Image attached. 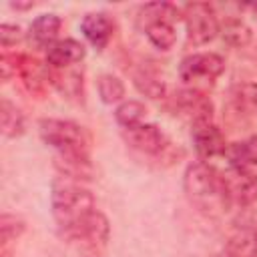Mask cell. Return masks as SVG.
<instances>
[{
	"instance_id": "cell-16",
	"label": "cell",
	"mask_w": 257,
	"mask_h": 257,
	"mask_svg": "<svg viewBox=\"0 0 257 257\" xmlns=\"http://www.w3.org/2000/svg\"><path fill=\"white\" fill-rule=\"evenodd\" d=\"M145 116H147V108L139 100H122L114 108V120L122 128H131V126L145 122Z\"/></svg>"
},
{
	"instance_id": "cell-2",
	"label": "cell",
	"mask_w": 257,
	"mask_h": 257,
	"mask_svg": "<svg viewBox=\"0 0 257 257\" xmlns=\"http://www.w3.org/2000/svg\"><path fill=\"white\" fill-rule=\"evenodd\" d=\"M38 131L42 141L56 151L68 179L82 175V171H90L88 151L92 141L82 124L64 118H42L38 122Z\"/></svg>"
},
{
	"instance_id": "cell-20",
	"label": "cell",
	"mask_w": 257,
	"mask_h": 257,
	"mask_svg": "<svg viewBox=\"0 0 257 257\" xmlns=\"http://www.w3.org/2000/svg\"><path fill=\"white\" fill-rule=\"evenodd\" d=\"M135 84L141 92H145L151 98H161L165 94V82L159 80L157 76L149 74V72H141L135 76Z\"/></svg>"
},
{
	"instance_id": "cell-5",
	"label": "cell",
	"mask_w": 257,
	"mask_h": 257,
	"mask_svg": "<svg viewBox=\"0 0 257 257\" xmlns=\"http://www.w3.org/2000/svg\"><path fill=\"white\" fill-rule=\"evenodd\" d=\"M183 20L187 30V42L193 46H203L219 36L221 22L217 12L207 2H191L183 6Z\"/></svg>"
},
{
	"instance_id": "cell-17",
	"label": "cell",
	"mask_w": 257,
	"mask_h": 257,
	"mask_svg": "<svg viewBox=\"0 0 257 257\" xmlns=\"http://www.w3.org/2000/svg\"><path fill=\"white\" fill-rule=\"evenodd\" d=\"M96 88L98 94L102 98V102L112 104V102H120L124 96V84L120 78L112 76V74H100L96 78Z\"/></svg>"
},
{
	"instance_id": "cell-18",
	"label": "cell",
	"mask_w": 257,
	"mask_h": 257,
	"mask_svg": "<svg viewBox=\"0 0 257 257\" xmlns=\"http://www.w3.org/2000/svg\"><path fill=\"white\" fill-rule=\"evenodd\" d=\"M225 42H229L231 46H245L251 38V30L245 26L243 20H237V18H229L225 20V24H221V32Z\"/></svg>"
},
{
	"instance_id": "cell-1",
	"label": "cell",
	"mask_w": 257,
	"mask_h": 257,
	"mask_svg": "<svg viewBox=\"0 0 257 257\" xmlns=\"http://www.w3.org/2000/svg\"><path fill=\"white\" fill-rule=\"evenodd\" d=\"M52 217L60 229V233L78 241L84 247L100 249L108 241V219L96 209L94 197L88 189L70 181L68 177L56 179L52 183L50 193Z\"/></svg>"
},
{
	"instance_id": "cell-22",
	"label": "cell",
	"mask_w": 257,
	"mask_h": 257,
	"mask_svg": "<svg viewBox=\"0 0 257 257\" xmlns=\"http://www.w3.org/2000/svg\"><path fill=\"white\" fill-rule=\"evenodd\" d=\"M22 38V30L16 24H2L0 26V42L2 46H12Z\"/></svg>"
},
{
	"instance_id": "cell-3",
	"label": "cell",
	"mask_w": 257,
	"mask_h": 257,
	"mask_svg": "<svg viewBox=\"0 0 257 257\" xmlns=\"http://www.w3.org/2000/svg\"><path fill=\"white\" fill-rule=\"evenodd\" d=\"M183 189L187 199L207 215H219L231 207L221 173L205 161L187 167Z\"/></svg>"
},
{
	"instance_id": "cell-9",
	"label": "cell",
	"mask_w": 257,
	"mask_h": 257,
	"mask_svg": "<svg viewBox=\"0 0 257 257\" xmlns=\"http://www.w3.org/2000/svg\"><path fill=\"white\" fill-rule=\"evenodd\" d=\"M191 139H193V147L197 151V155L203 161H209L213 157L225 155L227 153V143L223 133L213 124V120H203V122H195L191 128Z\"/></svg>"
},
{
	"instance_id": "cell-12",
	"label": "cell",
	"mask_w": 257,
	"mask_h": 257,
	"mask_svg": "<svg viewBox=\"0 0 257 257\" xmlns=\"http://www.w3.org/2000/svg\"><path fill=\"white\" fill-rule=\"evenodd\" d=\"M62 20L56 14H40L32 24H30V40L38 46V48H50L56 40H58V32H60Z\"/></svg>"
},
{
	"instance_id": "cell-10",
	"label": "cell",
	"mask_w": 257,
	"mask_h": 257,
	"mask_svg": "<svg viewBox=\"0 0 257 257\" xmlns=\"http://www.w3.org/2000/svg\"><path fill=\"white\" fill-rule=\"evenodd\" d=\"M84 56H86L84 44L74 38H58L46 50V62L50 68H70L78 64Z\"/></svg>"
},
{
	"instance_id": "cell-11",
	"label": "cell",
	"mask_w": 257,
	"mask_h": 257,
	"mask_svg": "<svg viewBox=\"0 0 257 257\" xmlns=\"http://www.w3.org/2000/svg\"><path fill=\"white\" fill-rule=\"evenodd\" d=\"M112 22L106 14L102 12H90L86 14L82 20H80V32L82 36L96 48V50H102L108 40L112 38Z\"/></svg>"
},
{
	"instance_id": "cell-24",
	"label": "cell",
	"mask_w": 257,
	"mask_h": 257,
	"mask_svg": "<svg viewBox=\"0 0 257 257\" xmlns=\"http://www.w3.org/2000/svg\"><path fill=\"white\" fill-rule=\"evenodd\" d=\"M253 12H255V18H257V4L253 6Z\"/></svg>"
},
{
	"instance_id": "cell-4",
	"label": "cell",
	"mask_w": 257,
	"mask_h": 257,
	"mask_svg": "<svg viewBox=\"0 0 257 257\" xmlns=\"http://www.w3.org/2000/svg\"><path fill=\"white\" fill-rule=\"evenodd\" d=\"M183 16V8L167 2L145 4L139 12V24L143 26L149 42L159 50H171L177 42L175 22Z\"/></svg>"
},
{
	"instance_id": "cell-8",
	"label": "cell",
	"mask_w": 257,
	"mask_h": 257,
	"mask_svg": "<svg viewBox=\"0 0 257 257\" xmlns=\"http://www.w3.org/2000/svg\"><path fill=\"white\" fill-rule=\"evenodd\" d=\"M221 177H223L225 191L231 205L247 207L253 201H257V175L253 171H245L229 165L221 173Z\"/></svg>"
},
{
	"instance_id": "cell-13",
	"label": "cell",
	"mask_w": 257,
	"mask_h": 257,
	"mask_svg": "<svg viewBox=\"0 0 257 257\" xmlns=\"http://www.w3.org/2000/svg\"><path fill=\"white\" fill-rule=\"evenodd\" d=\"M225 155L229 159V165L255 173L257 171V135L229 145Z\"/></svg>"
},
{
	"instance_id": "cell-14",
	"label": "cell",
	"mask_w": 257,
	"mask_h": 257,
	"mask_svg": "<svg viewBox=\"0 0 257 257\" xmlns=\"http://www.w3.org/2000/svg\"><path fill=\"white\" fill-rule=\"evenodd\" d=\"M221 257H257V231H237L229 239L225 253Z\"/></svg>"
},
{
	"instance_id": "cell-6",
	"label": "cell",
	"mask_w": 257,
	"mask_h": 257,
	"mask_svg": "<svg viewBox=\"0 0 257 257\" xmlns=\"http://www.w3.org/2000/svg\"><path fill=\"white\" fill-rule=\"evenodd\" d=\"M225 70V58L217 52H193L179 64V76L187 84L215 82Z\"/></svg>"
},
{
	"instance_id": "cell-23",
	"label": "cell",
	"mask_w": 257,
	"mask_h": 257,
	"mask_svg": "<svg viewBox=\"0 0 257 257\" xmlns=\"http://www.w3.org/2000/svg\"><path fill=\"white\" fill-rule=\"evenodd\" d=\"M10 6H12V8H18V10H26V8H32V6H34V2H28V4H18V2H12Z\"/></svg>"
},
{
	"instance_id": "cell-21",
	"label": "cell",
	"mask_w": 257,
	"mask_h": 257,
	"mask_svg": "<svg viewBox=\"0 0 257 257\" xmlns=\"http://www.w3.org/2000/svg\"><path fill=\"white\" fill-rule=\"evenodd\" d=\"M0 231H2V241L8 243L12 239H16L22 231H24V223L12 215H2V221H0Z\"/></svg>"
},
{
	"instance_id": "cell-15",
	"label": "cell",
	"mask_w": 257,
	"mask_h": 257,
	"mask_svg": "<svg viewBox=\"0 0 257 257\" xmlns=\"http://www.w3.org/2000/svg\"><path fill=\"white\" fill-rule=\"evenodd\" d=\"M0 126H2V135L8 139L20 137L24 133V114L8 98H2L0 102Z\"/></svg>"
},
{
	"instance_id": "cell-7",
	"label": "cell",
	"mask_w": 257,
	"mask_h": 257,
	"mask_svg": "<svg viewBox=\"0 0 257 257\" xmlns=\"http://www.w3.org/2000/svg\"><path fill=\"white\" fill-rule=\"evenodd\" d=\"M122 137L128 147L147 157H159L171 147L167 135L153 122H141L137 126L122 128Z\"/></svg>"
},
{
	"instance_id": "cell-19",
	"label": "cell",
	"mask_w": 257,
	"mask_h": 257,
	"mask_svg": "<svg viewBox=\"0 0 257 257\" xmlns=\"http://www.w3.org/2000/svg\"><path fill=\"white\" fill-rule=\"evenodd\" d=\"M56 72H52L50 76L54 78L52 82L58 86L60 92L64 94H82V76L76 70L70 68H54Z\"/></svg>"
}]
</instances>
